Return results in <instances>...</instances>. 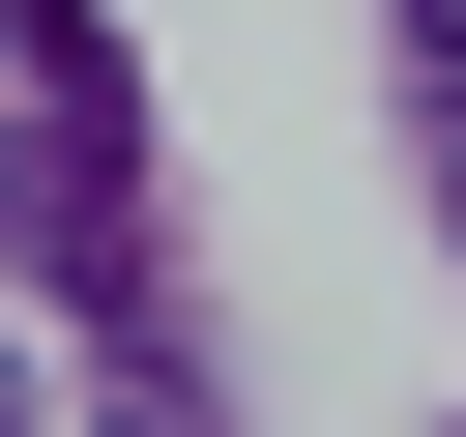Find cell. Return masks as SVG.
Returning <instances> with one entry per match:
<instances>
[{
	"instance_id": "2",
	"label": "cell",
	"mask_w": 466,
	"mask_h": 437,
	"mask_svg": "<svg viewBox=\"0 0 466 437\" xmlns=\"http://www.w3.org/2000/svg\"><path fill=\"white\" fill-rule=\"evenodd\" d=\"M87 379H116V437H204V350H175V320H116Z\"/></svg>"
},
{
	"instance_id": "3",
	"label": "cell",
	"mask_w": 466,
	"mask_h": 437,
	"mask_svg": "<svg viewBox=\"0 0 466 437\" xmlns=\"http://www.w3.org/2000/svg\"><path fill=\"white\" fill-rule=\"evenodd\" d=\"M408 58H437V87H466V0H408Z\"/></svg>"
},
{
	"instance_id": "1",
	"label": "cell",
	"mask_w": 466,
	"mask_h": 437,
	"mask_svg": "<svg viewBox=\"0 0 466 437\" xmlns=\"http://www.w3.org/2000/svg\"><path fill=\"white\" fill-rule=\"evenodd\" d=\"M0 117H29V291H58L87 350L175 320V262H146V87H116L87 0H0Z\"/></svg>"
},
{
	"instance_id": "4",
	"label": "cell",
	"mask_w": 466,
	"mask_h": 437,
	"mask_svg": "<svg viewBox=\"0 0 466 437\" xmlns=\"http://www.w3.org/2000/svg\"><path fill=\"white\" fill-rule=\"evenodd\" d=\"M0 437H29V350H0Z\"/></svg>"
}]
</instances>
